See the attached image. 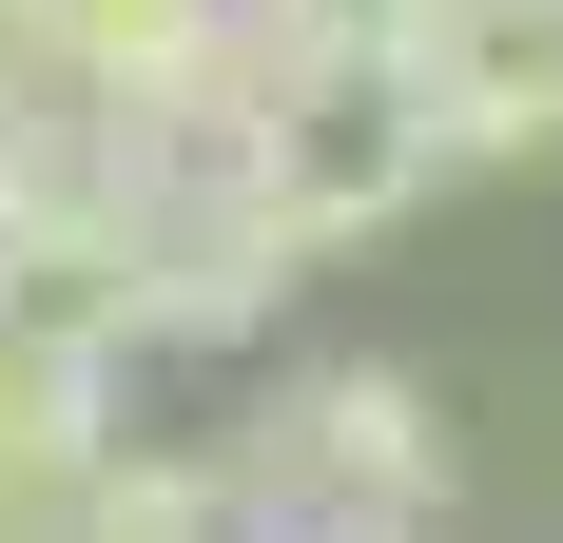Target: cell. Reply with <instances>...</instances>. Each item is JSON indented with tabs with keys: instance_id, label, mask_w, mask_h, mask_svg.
Segmentation results:
<instances>
[{
	"instance_id": "52a82bcc",
	"label": "cell",
	"mask_w": 563,
	"mask_h": 543,
	"mask_svg": "<svg viewBox=\"0 0 563 543\" xmlns=\"http://www.w3.org/2000/svg\"><path fill=\"white\" fill-rule=\"evenodd\" d=\"M20 20H40V58H58V78H98V98H156L175 58L214 40V0H20Z\"/></svg>"
},
{
	"instance_id": "9c48e42d",
	"label": "cell",
	"mask_w": 563,
	"mask_h": 543,
	"mask_svg": "<svg viewBox=\"0 0 563 543\" xmlns=\"http://www.w3.org/2000/svg\"><path fill=\"white\" fill-rule=\"evenodd\" d=\"M20 78H58V58H40V20H20V0H0V98H20Z\"/></svg>"
},
{
	"instance_id": "8992f818",
	"label": "cell",
	"mask_w": 563,
	"mask_h": 543,
	"mask_svg": "<svg viewBox=\"0 0 563 543\" xmlns=\"http://www.w3.org/2000/svg\"><path fill=\"white\" fill-rule=\"evenodd\" d=\"M58 543H233V486H214V446H136L117 428V466L78 486Z\"/></svg>"
},
{
	"instance_id": "7a4b0ae2",
	"label": "cell",
	"mask_w": 563,
	"mask_h": 543,
	"mask_svg": "<svg viewBox=\"0 0 563 543\" xmlns=\"http://www.w3.org/2000/svg\"><path fill=\"white\" fill-rule=\"evenodd\" d=\"M233 175H253V214H273L291 253H369V233H408L448 195V136L408 98V58H291Z\"/></svg>"
},
{
	"instance_id": "5b68a950",
	"label": "cell",
	"mask_w": 563,
	"mask_h": 543,
	"mask_svg": "<svg viewBox=\"0 0 563 543\" xmlns=\"http://www.w3.org/2000/svg\"><path fill=\"white\" fill-rule=\"evenodd\" d=\"M98 466H117V369L58 330H0V543H58Z\"/></svg>"
},
{
	"instance_id": "277c9868",
	"label": "cell",
	"mask_w": 563,
	"mask_h": 543,
	"mask_svg": "<svg viewBox=\"0 0 563 543\" xmlns=\"http://www.w3.org/2000/svg\"><path fill=\"white\" fill-rule=\"evenodd\" d=\"M408 98H428L448 175H544L563 156V0H428Z\"/></svg>"
},
{
	"instance_id": "6da1fadb",
	"label": "cell",
	"mask_w": 563,
	"mask_h": 543,
	"mask_svg": "<svg viewBox=\"0 0 563 543\" xmlns=\"http://www.w3.org/2000/svg\"><path fill=\"white\" fill-rule=\"evenodd\" d=\"M214 486H233V543H273V524H448L466 446H448V388L408 350H291L233 408Z\"/></svg>"
},
{
	"instance_id": "30bf717a",
	"label": "cell",
	"mask_w": 563,
	"mask_h": 543,
	"mask_svg": "<svg viewBox=\"0 0 563 543\" xmlns=\"http://www.w3.org/2000/svg\"><path fill=\"white\" fill-rule=\"evenodd\" d=\"M273 543H428V524H273Z\"/></svg>"
},
{
	"instance_id": "3957f363",
	"label": "cell",
	"mask_w": 563,
	"mask_h": 543,
	"mask_svg": "<svg viewBox=\"0 0 563 543\" xmlns=\"http://www.w3.org/2000/svg\"><path fill=\"white\" fill-rule=\"evenodd\" d=\"M291 272L311 253L253 214V175H136V350H273Z\"/></svg>"
},
{
	"instance_id": "ba28073f",
	"label": "cell",
	"mask_w": 563,
	"mask_h": 543,
	"mask_svg": "<svg viewBox=\"0 0 563 543\" xmlns=\"http://www.w3.org/2000/svg\"><path fill=\"white\" fill-rule=\"evenodd\" d=\"M253 20H273L291 58H408V20H428V0H253Z\"/></svg>"
}]
</instances>
